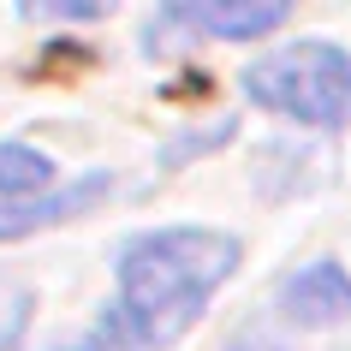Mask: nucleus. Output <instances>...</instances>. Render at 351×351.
<instances>
[{
	"label": "nucleus",
	"mask_w": 351,
	"mask_h": 351,
	"mask_svg": "<svg viewBox=\"0 0 351 351\" xmlns=\"http://www.w3.org/2000/svg\"><path fill=\"white\" fill-rule=\"evenodd\" d=\"M108 197V173L60 179V167L30 143H0V244L30 239L54 221H72Z\"/></svg>",
	"instance_id": "7ed1b4c3"
},
{
	"label": "nucleus",
	"mask_w": 351,
	"mask_h": 351,
	"mask_svg": "<svg viewBox=\"0 0 351 351\" xmlns=\"http://www.w3.org/2000/svg\"><path fill=\"white\" fill-rule=\"evenodd\" d=\"M244 95L256 108L298 119V125H351V54L333 42H292L262 54L250 72L239 77Z\"/></svg>",
	"instance_id": "f03ea898"
},
{
	"label": "nucleus",
	"mask_w": 351,
	"mask_h": 351,
	"mask_svg": "<svg viewBox=\"0 0 351 351\" xmlns=\"http://www.w3.org/2000/svg\"><path fill=\"white\" fill-rule=\"evenodd\" d=\"M161 6L185 30H203L215 42H250V36L280 30L298 0H161Z\"/></svg>",
	"instance_id": "20e7f679"
},
{
	"label": "nucleus",
	"mask_w": 351,
	"mask_h": 351,
	"mask_svg": "<svg viewBox=\"0 0 351 351\" xmlns=\"http://www.w3.org/2000/svg\"><path fill=\"white\" fill-rule=\"evenodd\" d=\"M232 351H280V346H274V339H262V333H250V339H239Z\"/></svg>",
	"instance_id": "6e6552de"
},
{
	"label": "nucleus",
	"mask_w": 351,
	"mask_h": 351,
	"mask_svg": "<svg viewBox=\"0 0 351 351\" xmlns=\"http://www.w3.org/2000/svg\"><path fill=\"white\" fill-rule=\"evenodd\" d=\"M30 328V292H12V286H0V351H12Z\"/></svg>",
	"instance_id": "0eeeda50"
},
{
	"label": "nucleus",
	"mask_w": 351,
	"mask_h": 351,
	"mask_svg": "<svg viewBox=\"0 0 351 351\" xmlns=\"http://www.w3.org/2000/svg\"><path fill=\"white\" fill-rule=\"evenodd\" d=\"M280 315L310 333L351 322V274L339 262H304L298 274L280 280Z\"/></svg>",
	"instance_id": "39448f33"
},
{
	"label": "nucleus",
	"mask_w": 351,
	"mask_h": 351,
	"mask_svg": "<svg viewBox=\"0 0 351 351\" xmlns=\"http://www.w3.org/2000/svg\"><path fill=\"white\" fill-rule=\"evenodd\" d=\"M244 244L221 226H155L119 250V333L143 351H161L197 328L208 298L239 274Z\"/></svg>",
	"instance_id": "f257e3e1"
},
{
	"label": "nucleus",
	"mask_w": 351,
	"mask_h": 351,
	"mask_svg": "<svg viewBox=\"0 0 351 351\" xmlns=\"http://www.w3.org/2000/svg\"><path fill=\"white\" fill-rule=\"evenodd\" d=\"M119 0H19V19L24 24H90L108 19Z\"/></svg>",
	"instance_id": "423d86ee"
}]
</instances>
